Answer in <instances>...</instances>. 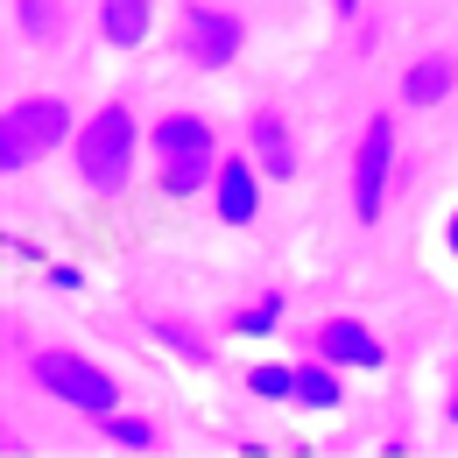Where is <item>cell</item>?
Returning <instances> with one entry per match:
<instances>
[{
	"label": "cell",
	"mask_w": 458,
	"mask_h": 458,
	"mask_svg": "<svg viewBox=\"0 0 458 458\" xmlns=\"http://www.w3.org/2000/svg\"><path fill=\"white\" fill-rule=\"evenodd\" d=\"M148 148V127L134 120L127 99H106L78 120L71 134V170H78V191L85 198H127L134 191V163Z\"/></svg>",
	"instance_id": "obj_1"
},
{
	"label": "cell",
	"mask_w": 458,
	"mask_h": 458,
	"mask_svg": "<svg viewBox=\"0 0 458 458\" xmlns=\"http://www.w3.org/2000/svg\"><path fill=\"white\" fill-rule=\"evenodd\" d=\"M148 156H156L163 198H205L219 176V134L205 114H163L148 127Z\"/></svg>",
	"instance_id": "obj_2"
},
{
	"label": "cell",
	"mask_w": 458,
	"mask_h": 458,
	"mask_svg": "<svg viewBox=\"0 0 458 458\" xmlns=\"http://www.w3.org/2000/svg\"><path fill=\"white\" fill-rule=\"evenodd\" d=\"M71 134H78V127H71V106H64V99H50V92L14 99V106L0 114V170L29 176L36 163H50Z\"/></svg>",
	"instance_id": "obj_3"
},
{
	"label": "cell",
	"mask_w": 458,
	"mask_h": 458,
	"mask_svg": "<svg viewBox=\"0 0 458 458\" xmlns=\"http://www.w3.org/2000/svg\"><path fill=\"white\" fill-rule=\"evenodd\" d=\"M29 381L43 388L50 402H64V409H78V416H114L120 409V381L106 374V367H92L85 352H71V345H50V352H36L29 360Z\"/></svg>",
	"instance_id": "obj_4"
},
{
	"label": "cell",
	"mask_w": 458,
	"mask_h": 458,
	"mask_svg": "<svg viewBox=\"0 0 458 458\" xmlns=\"http://www.w3.org/2000/svg\"><path fill=\"white\" fill-rule=\"evenodd\" d=\"M240 50H247V21L233 14V7H219V0H191L183 14H176V57L198 64V71H226V64H240Z\"/></svg>",
	"instance_id": "obj_5"
},
{
	"label": "cell",
	"mask_w": 458,
	"mask_h": 458,
	"mask_svg": "<svg viewBox=\"0 0 458 458\" xmlns=\"http://www.w3.org/2000/svg\"><path fill=\"white\" fill-rule=\"evenodd\" d=\"M388 183H395V120L374 114L360 134V156H352V219L374 226L388 212Z\"/></svg>",
	"instance_id": "obj_6"
},
{
	"label": "cell",
	"mask_w": 458,
	"mask_h": 458,
	"mask_svg": "<svg viewBox=\"0 0 458 458\" xmlns=\"http://www.w3.org/2000/svg\"><path fill=\"white\" fill-rule=\"evenodd\" d=\"M212 212H219V226H254V212H261V163L254 156H219Z\"/></svg>",
	"instance_id": "obj_7"
},
{
	"label": "cell",
	"mask_w": 458,
	"mask_h": 458,
	"mask_svg": "<svg viewBox=\"0 0 458 458\" xmlns=\"http://www.w3.org/2000/svg\"><path fill=\"white\" fill-rule=\"evenodd\" d=\"M310 352H325L332 367H352V374L388 367V345L374 339V325H360V318H325V325H318V339H310Z\"/></svg>",
	"instance_id": "obj_8"
},
{
	"label": "cell",
	"mask_w": 458,
	"mask_h": 458,
	"mask_svg": "<svg viewBox=\"0 0 458 458\" xmlns=\"http://www.w3.org/2000/svg\"><path fill=\"white\" fill-rule=\"evenodd\" d=\"M247 156L261 163V176H276V183H296L303 170V148H296V134H289V120L276 106H261V114L247 120Z\"/></svg>",
	"instance_id": "obj_9"
},
{
	"label": "cell",
	"mask_w": 458,
	"mask_h": 458,
	"mask_svg": "<svg viewBox=\"0 0 458 458\" xmlns=\"http://www.w3.org/2000/svg\"><path fill=\"white\" fill-rule=\"evenodd\" d=\"M156 36V0H99V43L134 57L141 43Z\"/></svg>",
	"instance_id": "obj_10"
},
{
	"label": "cell",
	"mask_w": 458,
	"mask_h": 458,
	"mask_svg": "<svg viewBox=\"0 0 458 458\" xmlns=\"http://www.w3.org/2000/svg\"><path fill=\"white\" fill-rule=\"evenodd\" d=\"M452 85H458V57H445V50H430V57H416L402 71V99L409 106H437V99H452Z\"/></svg>",
	"instance_id": "obj_11"
},
{
	"label": "cell",
	"mask_w": 458,
	"mask_h": 458,
	"mask_svg": "<svg viewBox=\"0 0 458 458\" xmlns=\"http://www.w3.org/2000/svg\"><path fill=\"white\" fill-rule=\"evenodd\" d=\"M339 374L345 367H332L325 352H310V360H296V409H318V416H332L339 409Z\"/></svg>",
	"instance_id": "obj_12"
},
{
	"label": "cell",
	"mask_w": 458,
	"mask_h": 458,
	"mask_svg": "<svg viewBox=\"0 0 458 458\" xmlns=\"http://www.w3.org/2000/svg\"><path fill=\"white\" fill-rule=\"evenodd\" d=\"M148 339L163 345V352H176L183 367H212V360H219V345L205 339L191 318H148Z\"/></svg>",
	"instance_id": "obj_13"
},
{
	"label": "cell",
	"mask_w": 458,
	"mask_h": 458,
	"mask_svg": "<svg viewBox=\"0 0 458 458\" xmlns=\"http://www.w3.org/2000/svg\"><path fill=\"white\" fill-rule=\"evenodd\" d=\"M283 310H289V296H283V289H261L254 303H240V310H233V332H240V339H276Z\"/></svg>",
	"instance_id": "obj_14"
},
{
	"label": "cell",
	"mask_w": 458,
	"mask_h": 458,
	"mask_svg": "<svg viewBox=\"0 0 458 458\" xmlns=\"http://www.w3.org/2000/svg\"><path fill=\"white\" fill-rule=\"evenodd\" d=\"M14 29L29 43H57L64 36V0H14Z\"/></svg>",
	"instance_id": "obj_15"
},
{
	"label": "cell",
	"mask_w": 458,
	"mask_h": 458,
	"mask_svg": "<svg viewBox=\"0 0 458 458\" xmlns=\"http://www.w3.org/2000/svg\"><path fill=\"white\" fill-rule=\"evenodd\" d=\"M240 388L261 402H296V367H283V360H261V367H247L240 374Z\"/></svg>",
	"instance_id": "obj_16"
},
{
	"label": "cell",
	"mask_w": 458,
	"mask_h": 458,
	"mask_svg": "<svg viewBox=\"0 0 458 458\" xmlns=\"http://www.w3.org/2000/svg\"><path fill=\"white\" fill-rule=\"evenodd\" d=\"M99 430L114 437L120 452H148V445H156V423H148V416H127V409H114V416H99Z\"/></svg>",
	"instance_id": "obj_17"
},
{
	"label": "cell",
	"mask_w": 458,
	"mask_h": 458,
	"mask_svg": "<svg viewBox=\"0 0 458 458\" xmlns=\"http://www.w3.org/2000/svg\"><path fill=\"white\" fill-rule=\"evenodd\" d=\"M43 283L57 289V296H78V289H85V268H78V261H57V268H43Z\"/></svg>",
	"instance_id": "obj_18"
},
{
	"label": "cell",
	"mask_w": 458,
	"mask_h": 458,
	"mask_svg": "<svg viewBox=\"0 0 458 458\" xmlns=\"http://www.w3.org/2000/svg\"><path fill=\"white\" fill-rule=\"evenodd\" d=\"M445 254H452V261H458V212H452V219H445Z\"/></svg>",
	"instance_id": "obj_19"
},
{
	"label": "cell",
	"mask_w": 458,
	"mask_h": 458,
	"mask_svg": "<svg viewBox=\"0 0 458 458\" xmlns=\"http://www.w3.org/2000/svg\"><path fill=\"white\" fill-rule=\"evenodd\" d=\"M445 423L458 430V367H452V402H445Z\"/></svg>",
	"instance_id": "obj_20"
},
{
	"label": "cell",
	"mask_w": 458,
	"mask_h": 458,
	"mask_svg": "<svg viewBox=\"0 0 458 458\" xmlns=\"http://www.w3.org/2000/svg\"><path fill=\"white\" fill-rule=\"evenodd\" d=\"M332 7H339V14H345V21H352V14H360V0H332Z\"/></svg>",
	"instance_id": "obj_21"
}]
</instances>
